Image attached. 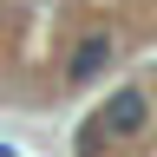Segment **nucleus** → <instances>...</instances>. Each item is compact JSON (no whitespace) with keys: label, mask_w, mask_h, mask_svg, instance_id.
Here are the masks:
<instances>
[{"label":"nucleus","mask_w":157,"mask_h":157,"mask_svg":"<svg viewBox=\"0 0 157 157\" xmlns=\"http://www.w3.org/2000/svg\"><path fill=\"white\" fill-rule=\"evenodd\" d=\"M111 66H118V33L92 26V33H78L72 52H66V85H92V78H105Z\"/></svg>","instance_id":"1"}]
</instances>
